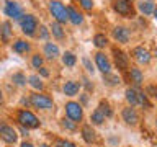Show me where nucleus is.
Returning <instances> with one entry per match:
<instances>
[{"instance_id": "obj_1", "label": "nucleus", "mask_w": 157, "mask_h": 147, "mask_svg": "<svg viewBox=\"0 0 157 147\" xmlns=\"http://www.w3.org/2000/svg\"><path fill=\"white\" fill-rule=\"evenodd\" d=\"M17 119L20 121V124L25 126L26 129H34V127H39V124H41L38 118L28 110H20L18 115H17Z\"/></svg>"}, {"instance_id": "obj_2", "label": "nucleus", "mask_w": 157, "mask_h": 147, "mask_svg": "<svg viewBox=\"0 0 157 147\" xmlns=\"http://www.w3.org/2000/svg\"><path fill=\"white\" fill-rule=\"evenodd\" d=\"M49 12H51V15L54 17V20H56L57 23H66L69 20L67 8L64 7L61 2H57V0H51V2H49Z\"/></svg>"}, {"instance_id": "obj_3", "label": "nucleus", "mask_w": 157, "mask_h": 147, "mask_svg": "<svg viewBox=\"0 0 157 147\" xmlns=\"http://www.w3.org/2000/svg\"><path fill=\"white\" fill-rule=\"evenodd\" d=\"M29 103L38 110H51V108H54L52 98H49L48 95H43V93H33L29 96Z\"/></svg>"}, {"instance_id": "obj_4", "label": "nucleus", "mask_w": 157, "mask_h": 147, "mask_svg": "<svg viewBox=\"0 0 157 147\" xmlns=\"http://www.w3.org/2000/svg\"><path fill=\"white\" fill-rule=\"evenodd\" d=\"M20 26H21V31L26 36H33L34 31L38 29V20L34 15H23L21 20H20Z\"/></svg>"}, {"instance_id": "obj_5", "label": "nucleus", "mask_w": 157, "mask_h": 147, "mask_svg": "<svg viewBox=\"0 0 157 147\" xmlns=\"http://www.w3.org/2000/svg\"><path fill=\"white\" fill-rule=\"evenodd\" d=\"M0 139L5 141L7 144H15L18 141V134L15 127L7 124V123H0Z\"/></svg>"}, {"instance_id": "obj_6", "label": "nucleus", "mask_w": 157, "mask_h": 147, "mask_svg": "<svg viewBox=\"0 0 157 147\" xmlns=\"http://www.w3.org/2000/svg\"><path fill=\"white\" fill-rule=\"evenodd\" d=\"M3 12H5V15H7V17L13 18V20H21V17H23V8H21V5H20L18 2H13V0H7V2H5Z\"/></svg>"}, {"instance_id": "obj_7", "label": "nucleus", "mask_w": 157, "mask_h": 147, "mask_svg": "<svg viewBox=\"0 0 157 147\" xmlns=\"http://www.w3.org/2000/svg\"><path fill=\"white\" fill-rule=\"evenodd\" d=\"M66 113H67L69 119H72L74 123L82 121V118H83L82 106H80V103H77V101H69L66 105Z\"/></svg>"}, {"instance_id": "obj_8", "label": "nucleus", "mask_w": 157, "mask_h": 147, "mask_svg": "<svg viewBox=\"0 0 157 147\" xmlns=\"http://www.w3.org/2000/svg\"><path fill=\"white\" fill-rule=\"evenodd\" d=\"M113 8H115L120 15H123V17H129V15L132 17V13H134L132 12V5L128 2V0H116L115 5H113Z\"/></svg>"}, {"instance_id": "obj_9", "label": "nucleus", "mask_w": 157, "mask_h": 147, "mask_svg": "<svg viewBox=\"0 0 157 147\" xmlns=\"http://www.w3.org/2000/svg\"><path fill=\"white\" fill-rule=\"evenodd\" d=\"M95 62H97V67L100 69V70L105 74V75L111 72V64H110L108 57H106L103 52H97V54H95Z\"/></svg>"}, {"instance_id": "obj_10", "label": "nucleus", "mask_w": 157, "mask_h": 147, "mask_svg": "<svg viewBox=\"0 0 157 147\" xmlns=\"http://www.w3.org/2000/svg\"><path fill=\"white\" fill-rule=\"evenodd\" d=\"M121 115H123V119H124L128 124H131V126L137 124V121H139V116H137V113H136V110H134L132 106L124 108Z\"/></svg>"}, {"instance_id": "obj_11", "label": "nucleus", "mask_w": 157, "mask_h": 147, "mask_svg": "<svg viewBox=\"0 0 157 147\" xmlns=\"http://www.w3.org/2000/svg\"><path fill=\"white\" fill-rule=\"evenodd\" d=\"M132 56H134V59L139 64H149V61H151V54H149V51L147 49H144V47H136L134 51H132Z\"/></svg>"}, {"instance_id": "obj_12", "label": "nucleus", "mask_w": 157, "mask_h": 147, "mask_svg": "<svg viewBox=\"0 0 157 147\" xmlns=\"http://www.w3.org/2000/svg\"><path fill=\"white\" fill-rule=\"evenodd\" d=\"M113 38L118 43H128L129 41V29H126L124 26H116L113 29Z\"/></svg>"}, {"instance_id": "obj_13", "label": "nucleus", "mask_w": 157, "mask_h": 147, "mask_svg": "<svg viewBox=\"0 0 157 147\" xmlns=\"http://www.w3.org/2000/svg\"><path fill=\"white\" fill-rule=\"evenodd\" d=\"M62 90H64V93H66L67 96H75L78 93V90H80V83L74 82V80H69V82L64 83Z\"/></svg>"}, {"instance_id": "obj_14", "label": "nucleus", "mask_w": 157, "mask_h": 147, "mask_svg": "<svg viewBox=\"0 0 157 147\" xmlns=\"http://www.w3.org/2000/svg\"><path fill=\"white\" fill-rule=\"evenodd\" d=\"M113 56H115V62L118 69H128V56L120 49H113Z\"/></svg>"}, {"instance_id": "obj_15", "label": "nucleus", "mask_w": 157, "mask_h": 147, "mask_svg": "<svg viewBox=\"0 0 157 147\" xmlns=\"http://www.w3.org/2000/svg\"><path fill=\"white\" fill-rule=\"evenodd\" d=\"M67 17H69V21L74 24H82L83 21V15L78 13L74 7H67Z\"/></svg>"}, {"instance_id": "obj_16", "label": "nucleus", "mask_w": 157, "mask_h": 147, "mask_svg": "<svg viewBox=\"0 0 157 147\" xmlns=\"http://www.w3.org/2000/svg\"><path fill=\"white\" fill-rule=\"evenodd\" d=\"M82 137H83V141H85L87 144H92V142L97 141L95 131H93L92 126H88V124H85V126L82 127Z\"/></svg>"}, {"instance_id": "obj_17", "label": "nucleus", "mask_w": 157, "mask_h": 147, "mask_svg": "<svg viewBox=\"0 0 157 147\" xmlns=\"http://www.w3.org/2000/svg\"><path fill=\"white\" fill-rule=\"evenodd\" d=\"M44 56L48 59H56L59 56V47L54 43H46L44 44Z\"/></svg>"}, {"instance_id": "obj_18", "label": "nucleus", "mask_w": 157, "mask_h": 147, "mask_svg": "<svg viewBox=\"0 0 157 147\" xmlns=\"http://www.w3.org/2000/svg\"><path fill=\"white\" fill-rule=\"evenodd\" d=\"M0 36H2L3 43L10 41V36H12V24H10V21H3L0 24Z\"/></svg>"}, {"instance_id": "obj_19", "label": "nucleus", "mask_w": 157, "mask_h": 147, "mask_svg": "<svg viewBox=\"0 0 157 147\" xmlns=\"http://www.w3.org/2000/svg\"><path fill=\"white\" fill-rule=\"evenodd\" d=\"M29 49H31V46H29L26 41H23V39H18V41L13 43V51L18 52V54H25V52H28Z\"/></svg>"}, {"instance_id": "obj_20", "label": "nucleus", "mask_w": 157, "mask_h": 147, "mask_svg": "<svg viewBox=\"0 0 157 147\" xmlns=\"http://www.w3.org/2000/svg\"><path fill=\"white\" fill-rule=\"evenodd\" d=\"M129 78H131V82L134 83L136 87H139L142 83V80H144V78H142V72L139 70V69H136V67H132L129 70Z\"/></svg>"}, {"instance_id": "obj_21", "label": "nucleus", "mask_w": 157, "mask_h": 147, "mask_svg": "<svg viewBox=\"0 0 157 147\" xmlns=\"http://www.w3.org/2000/svg\"><path fill=\"white\" fill-rule=\"evenodd\" d=\"M49 29H51V33H52L54 38H57V39H62V38H64V29H62V26H61V23L52 21L51 26H49Z\"/></svg>"}, {"instance_id": "obj_22", "label": "nucleus", "mask_w": 157, "mask_h": 147, "mask_svg": "<svg viewBox=\"0 0 157 147\" xmlns=\"http://www.w3.org/2000/svg\"><path fill=\"white\" fill-rule=\"evenodd\" d=\"M154 3L151 2V0H146V2H141L139 3V10L144 15H151V13H154Z\"/></svg>"}, {"instance_id": "obj_23", "label": "nucleus", "mask_w": 157, "mask_h": 147, "mask_svg": "<svg viewBox=\"0 0 157 147\" xmlns=\"http://www.w3.org/2000/svg\"><path fill=\"white\" fill-rule=\"evenodd\" d=\"M62 62H64V66H67V67H74L75 66V62H77V57L74 56L72 52H64V56H62Z\"/></svg>"}, {"instance_id": "obj_24", "label": "nucleus", "mask_w": 157, "mask_h": 147, "mask_svg": "<svg viewBox=\"0 0 157 147\" xmlns=\"http://www.w3.org/2000/svg\"><path fill=\"white\" fill-rule=\"evenodd\" d=\"M126 100L129 101L131 106H136L137 105V90H134V88H128L126 90Z\"/></svg>"}, {"instance_id": "obj_25", "label": "nucleus", "mask_w": 157, "mask_h": 147, "mask_svg": "<svg viewBox=\"0 0 157 147\" xmlns=\"http://www.w3.org/2000/svg\"><path fill=\"white\" fill-rule=\"evenodd\" d=\"M29 85H31L33 88H36V90H43L44 88V83L41 82V78H39L38 75H29Z\"/></svg>"}, {"instance_id": "obj_26", "label": "nucleus", "mask_w": 157, "mask_h": 147, "mask_svg": "<svg viewBox=\"0 0 157 147\" xmlns=\"http://www.w3.org/2000/svg\"><path fill=\"white\" fill-rule=\"evenodd\" d=\"M12 82L21 87V85H25V83H26V77H25L23 72H15L13 75H12Z\"/></svg>"}, {"instance_id": "obj_27", "label": "nucleus", "mask_w": 157, "mask_h": 147, "mask_svg": "<svg viewBox=\"0 0 157 147\" xmlns=\"http://www.w3.org/2000/svg\"><path fill=\"white\" fill-rule=\"evenodd\" d=\"M90 119H92L93 124H101V123L105 121V116H103V113L97 108V110L92 113V118H90Z\"/></svg>"}, {"instance_id": "obj_28", "label": "nucleus", "mask_w": 157, "mask_h": 147, "mask_svg": "<svg viewBox=\"0 0 157 147\" xmlns=\"http://www.w3.org/2000/svg\"><path fill=\"white\" fill-rule=\"evenodd\" d=\"M93 43H95L97 47H105L108 44V39L105 34H95V38H93Z\"/></svg>"}, {"instance_id": "obj_29", "label": "nucleus", "mask_w": 157, "mask_h": 147, "mask_svg": "<svg viewBox=\"0 0 157 147\" xmlns=\"http://www.w3.org/2000/svg\"><path fill=\"white\" fill-rule=\"evenodd\" d=\"M137 105L151 108V103H149V100H147V96H146L144 92H137Z\"/></svg>"}, {"instance_id": "obj_30", "label": "nucleus", "mask_w": 157, "mask_h": 147, "mask_svg": "<svg viewBox=\"0 0 157 147\" xmlns=\"http://www.w3.org/2000/svg\"><path fill=\"white\" fill-rule=\"evenodd\" d=\"M98 110L103 113V116H105V118H111V115H113V111L110 110V105H108L106 101H101L100 106H98Z\"/></svg>"}, {"instance_id": "obj_31", "label": "nucleus", "mask_w": 157, "mask_h": 147, "mask_svg": "<svg viewBox=\"0 0 157 147\" xmlns=\"http://www.w3.org/2000/svg\"><path fill=\"white\" fill-rule=\"evenodd\" d=\"M31 66H33L34 69L43 67V57L39 56V54H34V56L31 57Z\"/></svg>"}, {"instance_id": "obj_32", "label": "nucleus", "mask_w": 157, "mask_h": 147, "mask_svg": "<svg viewBox=\"0 0 157 147\" xmlns=\"http://www.w3.org/2000/svg\"><path fill=\"white\" fill-rule=\"evenodd\" d=\"M61 124H62V127H66V129H69V131H75V123H74L72 119H64L61 121Z\"/></svg>"}, {"instance_id": "obj_33", "label": "nucleus", "mask_w": 157, "mask_h": 147, "mask_svg": "<svg viewBox=\"0 0 157 147\" xmlns=\"http://www.w3.org/2000/svg\"><path fill=\"white\" fill-rule=\"evenodd\" d=\"M106 82L110 83V85H118V83H120V77L111 75V74H106Z\"/></svg>"}, {"instance_id": "obj_34", "label": "nucleus", "mask_w": 157, "mask_h": 147, "mask_svg": "<svg viewBox=\"0 0 157 147\" xmlns=\"http://www.w3.org/2000/svg\"><path fill=\"white\" fill-rule=\"evenodd\" d=\"M78 3H80V7L83 10H92L93 8V0H78Z\"/></svg>"}, {"instance_id": "obj_35", "label": "nucleus", "mask_w": 157, "mask_h": 147, "mask_svg": "<svg viewBox=\"0 0 157 147\" xmlns=\"http://www.w3.org/2000/svg\"><path fill=\"white\" fill-rule=\"evenodd\" d=\"M82 64L85 66V69H87L90 74L95 72V69H93V66H92V62H90V59H88V57H83V59H82Z\"/></svg>"}, {"instance_id": "obj_36", "label": "nucleus", "mask_w": 157, "mask_h": 147, "mask_svg": "<svg viewBox=\"0 0 157 147\" xmlns=\"http://www.w3.org/2000/svg\"><path fill=\"white\" fill-rule=\"evenodd\" d=\"M56 147H77V145H75V144H72V142H67V141L57 139V141H56Z\"/></svg>"}, {"instance_id": "obj_37", "label": "nucleus", "mask_w": 157, "mask_h": 147, "mask_svg": "<svg viewBox=\"0 0 157 147\" xmlns=\"http://www.w3.org/2000/svg\"><path fill=\"white\" fill-rule=\"evenodd\" d=\"M49 36V29L46 26H39V38L41 39H48Z\"/></svg>"}, {"instance_id": "obj_38", "label": "nucleus", "mask_w": 157, "mask_h": 147, "mask_svg": "<svg viewBox=\"0 0 157 147\" xmlns=\"http://www.w3.org/2000/svg\"><path fill=\"white\" fill-rule=\"evenodd\" d=\"M38 70H39V74H41L43 77H49V70H48L46 67H39Z\"/></svg>"}, {"instance_id": "obj_39", "label": "nucleus", "mask_w": 157, "mask_h": 147, "mask_svg": "<svg viewBox=\"0 0 157 147\" xmlns=\"http://www.w3.org/2000/svg\"><path fill=\"white\" fill-rule=\"evenodd\" d=\"M83 85H85V87H87V90H92V88H93V87H92V83H90V82H88V80H87V78H85V80H83Z\"/></svg>"}, {"instance_id": "obj_40", "label": "nucleus", "mask_w": 157, "mask_h": 147, "mask_svg": "<svg viewBox=\"0 0 157 147\" xmlns=\"http://www.w3.org/2000/svg\"><path fill=\"white\" fill-rule=\"evenodd\" d=\"M20 131L23 132V136H28V129H26L25 126H21V127H20Z\"/></svg>"}, {"instance_id": "obj_41", "label": "nucleus", "mask_w": 157, "mask_h": 147, "mask_svg": "<svg viewBox=\"0 0 157 147\" xmlns=\"http://www.w3.org/2000/svg\"><path fill=\"white\" fill-rule=\"evenodd\" d=\"M20 147H34V145H33V144H29V142H23V144L20 145Z\"/></svg>"}, {"instance_id": "obj_42", "label": "nucleus", "mask_w": 157, "mask_h": 147, "mask_svg": "<svg viewBox=\"0 0 157 147\" xmlns=\"http://www.w3.org/2000/svg\"><path fill=\"white\" fill-rule=\"evenodd\" d=\"M2 100H3V95H2V90H0V103H2Z\"/></svg>"}, {"instance_id": "obj_43", "label": "nucleus", "mask_w": 157, "mask_h": 147, "mask_svg": "<svg viewBox=\"0 0 157 147\" xmlns=\"http://www.w3.org/2000/svg\"><path fill=\"white\" fill-rule=\"evenodd\" d=\"M154 15H155V20H157V8H154Z\"/></svg>"}, {"instance_id": "obj_44", "label": "nucleus", "mask_w": 157, "mask_h": 147, "mask_svg": "<svg viewBox=\"0 0 157 147\" xmlns=\"http://www.w3.org/2000/svg\"><path fill=\"white\" fill-rule=\"evenodd\" d=\"M39 147H49L48 144H41V145H39Z\"/></svg>"}, {"instance_id": "obj_45", "label": "nucleus", "mask_w": 157, "mask_h": 147, "mask_svg": "<svg viewBox=\"0 0 157 147\" xmlns=\"http://www.w3.org/2000/svg\"><path fill=\"white\" fill-rule=\"evenodd\" d=\"M128 2H131V0H128Z\"/></svg>"}]
</instances>
